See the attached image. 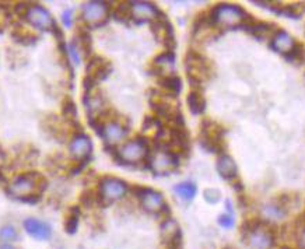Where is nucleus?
<instances>
[{"label":"nucleus","mask_w":305,"mask_h":249,"mask_svg":"<svg viewBox=\"0 0 305 249\" xmlns=\"http://www.w3.org/2000/svg\"><path fill=\"white\" fill-rule=\"evenodd\" d=\"M45 178L40 174L29 172L18 175L9 186V193L23 202L35 203L40 199V192L45 188Z\"/></svg>","instance_id":"f257e3e1"},{"label":"nucleus","mask_w":305,"mask_h":249,"mask_svg":"<svg viewBox=\"0 0 305 249\" xmlns=\"http://www.w3.org/2000/svg\"><path fill=\"white\" fill-rule=\"evenodd\" d=\"M245 242L249 249H271L274 245V234L260 220H251L243 224Z\"/></svg>","instance_id":"f03ea898"},{"label":"nucleus","mask_w":305,"mask_h":249,"mask_svg":"<svg viewBox=\"0 0 305 249\" xmlns=\"http://www.w3.org/2000/svg\"><path fill=\"white\" fill-rule=\"evenodd\" d=\"M248 20V14L242 7L231 3H220L211 10L210 21L219 27H235Z\"/></svg>","instance_id":"7ed1b4c3"},{"label":"nucleus","mask_w":305,"mask_h":249,"mask_svg":"<svg viewBox=\"0 0 305 249\" xmlns=\"http://www.w3.org/2000/svg\"><path fill=\"white\" fill-rule=\"evenodd\" d=\"M187 70L188 79L192 81V85H200L204 80L209 79L211 73V68L207 59L203 57L198 52L191 51L187 55Z\"/></svg>","instance_id":"20e7f679"},{"label":"nucleus","mask_w":305,"mask_h":249,"mask_svg":"<svg viewBox=\"0 0 305 249\" xmlns=\"http://www.w3.org/2000/svg\"><path fill=\"white\" fill-rule=\"evenodd\" d=\"M223 129L220 124L215 123L211 120H206L202 124L200 133V144L207 151L219 153L223 148Z\"/></svg>","instance_id":"39448f33"},{"label":"nucleus","mask_w":305,"mask_h":249,"mask_svg":"<svg viewBox=\"0 0 305 249\" xmlns=\"http://www.w3.org/2000/svg\"><path fill=\"white\" fill-rule=\"evenodd\" d=\"M148 147L143 139L129 140L118 150V159L126 164H136L140 163L147 157Z\"/></svg>","instance_id":"423d86ee"},{"label":"nucleus","mask_w":305,"mask_h":249,"mask_svg":"<svg viewBox=\"0 0 305 249\" xmlns=\"http://www.w3.org/2000/svg\"><path fill=\"white\" fill-rule=\"evenodd\" d=\"M126 192H128V185L122 179L113 178V176L102 178L101 183H100V196H101L102 202H105V203L116 202L119 199L124 198Z\"/></svg>","instance_id":"0eeeda50"},{"label":"nucleus","mask_w":305,"mask_h":249,"mask_svg":"<svg viewBox=\"0 0 305 249\" xmlns=\"http://www.w3.org/2000/svg\"><path fill=\"white\" fill-rule=\"evenodd\" d=\"M81 16H83L85 24H88L91 27H100L107 21L108 5L105 2H100V0L87 2L83 6Z\"/></svg>","instance_id":"6e6552de"},{"label":"nucleus","mask_w":305,"mask_h":249,"mask_svg":"<svg viewBox=\"0 0 305 249\" xmlns=\"http://www.w3.org/2000/svg\"><path fill=\"white\" fill-rule=\"evenodd\" d=\"M136 196L140 198L141 206L147 213L151 214H159L161 211L167 209V204L164 202L163 195L157 191H152L150 188H137L136 189Z\"/></svg>","instance_id":"1a4fd4ad"},{"label":"nucleus","mask_w":305,"mask_h":249,"mask_svg":"<svg viewBox=\"0 0 305 249\" xmlns=\"http://www.w3.org/2000/svg\"><path fill=\"white\" fill-rule=\"evenodd\" d=\"M25 18L33 27L42 29V31H53V28L56 27V21L53 20L51 13L40 5L29 6L28 12L25 14Z\"/></svg>","instance_id":"9d476101"},{"label":"nucleus","mask_w":305,"mask_h":249,"mask_svg":"<svg viewBox=\"0 0 305 249\" xmlns=\"http://www.w3.org/2000/svg\"><path fill=\"white\" fill-rule=\"evenodd\" d=\"M24 231L28 234L29 237L34 238L37 241H49L52 238V227L44 220L28 217L23 221Z\"/></svg>","instance_id":"9b49d317"},{"label":"nucleus","mask_w":305,"mask_h":249,"mask_svg":"<svg viewBox=\"0 0 305 249\" xmlns=\"http://www.w3.org/2000/svg\"><path fill=\"white\" fill-rule=\"evenodd\" d=\"M178 165V157L175 153L170 150H160L152 155L150 160V168L156 174H165L170 172Z\"/></svg>","instance_id":"f8f14e48"},{"label":"nucleus","mask_w":305,"mask_h":249,"mask_svg":"<svg viewBox=\"0 0 305 249\" xmlns=\"http://www.w3.org/2000/svg\"><path fill=\"white\" fill-rule=\"evenodd\" d=\"M70 154L73 155L74 160L77 161H85L90 157L91 150H93V142L91 139L84 133H79L72 139L70 146H69Z\"/></svg>","instance_id":"ddd939ff"},{"label":"nucleus","mask_w":305,"mask_h":249,"mask_svg":"<svg viewBox=\"0 0 305 249\" xmlns=\"http://www.w3.org/2000/svg\"><path fill=\"white\" fill-rule=\"evenodd\" d=\"M151 29L157 40L161 41L168 49H172L175 46V37H174V29L165 18H157L151 24Z\"/></svg>","instance_id":"4468645a"},{"label":"nucleus","mask_w":305,"mask_h":249,"mask_svg":"<svg viewBox=\"0 0 305 249\" xmlns=\"http://www.w3.org/2000/svg\"><path fill=\"white\" fill-rule=\"evenodd\" d=\"M130 14L137 21H148L157 20L160 17V12L157 7L150 2H133L130 3Z\"/></svg>","instance_id":"2eb2a0df"},{"label":"nucleus","mask_w":305,"mask_h":249,"mask_svg":"<svg viewBox=\"0 0 305 249\" xmlns=\"http://www.w3.org/2000/svg\"><path fill=\"white\" fill-rule=\"evenodd\" d=\"M101 136L104 137V140L108 144H116L119 143L125 136H126V133H128V129L125 128L124 124L119 123L116 120H111V122H108L102 126L101 129Z\"/></svg>","instance_id":"dca6fc26"},{"label":"nucleus","mask_w":305,"mask_h":249,"mask_svg":"<svg viewBox=\"0 0 305 249\" xmlns=\"http://www.w3.org/2000/svg\"><path fill=\"white\" fill-rule=\"evenodd\" d=\"M161 238L167 243V246L181 245V230L174 219H167L161 224Z\"/></svg>","instance_id":"f3484780"},{"label":"nucleus","mask_w":305,"mask_h":249,"mask_svg":"<svg viewBox=\"0 0 305 249\" xmlns=\"http://www.w3.org/2000/svg\"><path fill=\"white\" fill-rule=\"evenodd\" d=\"M109 73H111V66L102 57H94L87 65V77L93 80L94 83L104 80Z\"/></svg>","instance_id":"a211bd4d"},{"label":"nucleus","mask_w":305,"mask_h":249,"mask_svg":"<svg viewBox=\"0 0 305 249\" xmlns=\"http://www.w3.org/2000/svg\"><path fill=\"white\" fill-rule=\"evenodd\" d=\"M295 45V41L291 35L283 31V29H279L274 33L273 38H271V44L270 46L274 49L276 52H280L283 55H286L288 52L293 49V46Z\"/></svg>","instance_id":"6ab92c4d"},{"label":"nucleus","mask_w":305,"mask_h":249,"mask_svg":"<svg viewBox=\"0 0 305 249\" xmlns=\"http://www.w3.org/2000/svg\"><path fill=\"white\" fill-rule=\"evenodd\" d=\"M262 217L267 221H271V223H274V221H280L283 220L286 214L288 213L287 207H284L283 204H280L279 202H273V203H267L265 204L263 207H262Z\"/></svg>","instance_id":"aec40b11"},{"label":"nucleus","mask_w":305,"mask_h":249,"mask_svg":"<svg viewBox=\"0 0 305 249\" xmlns=\"http://www.w3.org/2000/svg\"><path fill=\"white\" fill-rule=\"evenodd\" d=\"M217 171L224 179L231 181L232 178L237 176L238 168L235 161L230 157V155H221L219 161H217Z\"/></svg>","instance_id":"412c9836"},{"label":"nucleus","mask_w":305,"mask_h":249,"mask_svg":"<svg viewBox=\"0 0 305 249\" xmlns=\"http://www.w3.org/2000/svg\"><path fill=\"white\" fill-rule=\"evenodd\" d=\"M248 33L252 34L254 37H256L258 40H263L267 35H270L273 31H274V24H269V23H258L252 18V23H249L248 25Z\"/></svg>","instance_id":"4be33fe9"},{"label":"nucleus","mask_w":305,"mask_h":249,"mask_svg":"<svg viewBox=\"0 0 305 249\" xmlns=\"http://www.w3.org/2000/svg\"><path fill=\"white\" fill-rule=\"evenodd\" d=\"M160 85L164 88L170 96H178L182 90V81L178 76H172V74H167L160 79Z\"/></svg>","instance_id":"5701e85b"},{"label":"nucleus","mask_w":305,"mask_h":249,"mask_svg":"<svg viewBox=\"0 0 305 249\" xmlns=\"http://www.w3.org/2000/svg\"><path fill=\"white\" fill-rule=\"evenodd\" d=\"M188 105H189V109L193 115L203 113L204 108H206V101H204V97L202 96V92L196 90L191 91L189 96H188Z\"/></svg>","instance_id":"b1692460"},{"label":"nucleus","mask_w":305,"mask_h":249,"mask_svg":"<svg viewBox=\"0 0 305 249\" xmlns=\"http://www.w3.org/2000/svg\"><path fill=\"white\" fill-rule=\"evenodd\" d=\"M174 192L182 199V200H192L195 196H196V192H198V188L193 182H181L178 183L175 188H174Z\"/></svg>","instance_id":"393cba45"},{"label":"nucleus","mask_w":305,"mask_h":249,"mask_svg":"<svg viewBox=\"0 0 305 249\" xmlns=\"http://www.w3.org/2000/svg\"><path fill=\"white\" fill-rule=\"evenodd\" d=\"M174 63H175V56L171 51L164 52L159 56L154 59V65L157 66L160 72H170L174 68Z\"/></svg>","instance_id":"a878e982"},{"label":"nucleus","mask_w":305,"mask_h":249,"mask_svg":"<svg viewBox=\"0 0 305 249\" xmlns=\"http://www.w3.org/2000/svg\"><path fill=\"white\" fill-rule=\"evenodd\" d=\"M18 239H20V232L16 227L12 226V224L0 227V241H2V243L17 242Z\"/></svg>","instance_id":"bb28decb"},{"label":"nucleus","mask_w":305,"mask_h":249,"mask_svg":"<svg viewBox=\"0 0 305 249\" xmlns=\"http://www.w3.org/2000/svg\"><path fill=\"white\" fill-rule=\"evenodd\" d=\"M284 57L287 59L288 62L302 65V63H305V46L302 44H299V42H295L293 49L288 52V53H286Z\"/></svg>","instance_id":"cd10ccee"},{"label":"nucleus","mask_w":305,"mask_h":249,"mask_svg":"<svg viewBox=\"0 0 305 249\" xmlns=\"http://www.w3.org/2000/svg\"><path fill=\"white\" fill-rule=\"evenodd\" d=\"M63 115L69 119V120H76L77 119V107L70 98L65 100L63 102Z\"/></svg>","instance_id":"c85d7f7f"},{"label":"nucleus","mask_w":305,"mask_h":249,"mask_svg":"<svg viewBox=\"0 0 305 249\" xmlns=\"http://www.w3.org/2000/svg\"><path fill=\"white\" fill-rule=\"evenodd\" d=\"M203 198H204V200L207 202V203L216 204L221 199V193H220V191H219V189H215V188H209V189H204Z\"/></svg>","instance_id":"c756f323"},{"label":"nucleus","mask_w":305,"mask_h":249,"mask_svg":"<svg viewBox=\"0 0 305 249\" xmlns=\"http://www.w3.org/2000/svg\"><path fill=\"white\" fill-rule=\"evenodd\" d=\"M77 228H79V213L76 214H70L68 217V220L65 223V231L68 232V234H74V232L77 231Z\"/></svg>","instance_id":"7c9ffc66"},{"label":"nucleus","mask_w":305,"mask_h":249,"mask_svg":"<svg viewBox=\"0 0 305 249\" xmlns=\"http://www.w3.org/2000/svg\"><path fill=\"white\" fill-rule=\"evenodd\" d=\"M219 224H220L223 228H232L235 226V219H234V214L232 213H224L219 217Z\"/></svg>","instance_id":"2f4dec72"},{"label":"nucleus","mask_w":305,"mask_h":249,"mask_svg":"<svg viewBox=\"0 0 305 249\" xmlns=\"http://www.w3.org/2000/svg\"><path fill=\"white\" fill-rule=\"evenodd\" d=\"M79 42H80V48H83V51H84L85 53H90V49H91L90 34L85 33V31H81V33H80Z\"/></svg>","instance_id":"473e14b6"},{"label":"nucleus","mask_w":305,"mask_h":249,"mask_svg":"<svg viewBox=\"0 0 305 249\" xmlns=\"http://www.w3.org/2000/svg\"><path fill=\"white\" fill-rule=\"evenodd\" d=\"M70 55H72V57H73V62L77 63L79 65L80 63V53H79V46H77V44H76V41H73L72 44H70Z\"/></svg>","instance_id":"72a5a7b5"},{"label":"nucleus","mask_w":305,"mask_h":249,"mask_svg":"<svg viewBox=\"0 0 305 249\" xmlns=\"http://www.w3.org/2000/svg\"><path fill=\"white\" fill-rule=\"evenodd\" d=\"M72 14H73V10H70V9H68L66 12H63L62 20L66 27H72Z\"/></svg>","instance_id":"f704fd0d"},{"label":"nucleus","mask_w":305,"mask_h":249,"mask_svg":"<svg viewBox=\"0 0 305 249\" xmlns=\"http://www.w3.org/2000/svg\"><path fill=\"white\" fill-rule=\"evenodd\" d=\"M298 243H299V248L305 249V228H302V231H301V234H299Z\"/></svg>","instance_id":"c9c22d12"},{"label":"nucleus","mask_w":305,"mask_h":249,"mask_svg":"<svg viewBox=\"0 0 305 249\" xmlns=\"http://www.w3.org/2000/svg\"><path fill=\"white\" fill-rule=\"evenodd\" d=\"M0 249H17L13 243H0Z\"/></svg>","instance_id":"e433bc0d"},{"label":"nucleus","mask_w":305,"mask_h":249,"mask_svg":"<svg viewBox=\"0 0 305 249\" xmlns=\"http://www.w3.org/2000/svg\"><path fill=\"white\" fill-rule=\"evenodd\" d=\"M282 249H290V248H282Z\"/></svg>","instance_id":"4c0bfd02"}]
</instances>
